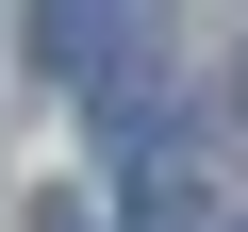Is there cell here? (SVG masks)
<instances>
[{"instance_id":"1","label":"cell","mask_w":248,"mask_h":232,"mask_svg":"<svg viewBox=\"0 0 248 232\" xmlns=\"http://www.w3.org/2000/svg\"><path fill=\"white\" fill-rule=\"evenodd\" d=\"M133 50H149V0H33V66H50V83L133 99Z\"/></svg>"},{"instance_id":"2","label":"cell","mask_w":248,"mask_h":232,"mask_svg":"<svg viewBox=\"0 0 248 232\" xmlns=\"http://www.w3.org/2000/svg\"><path fill=\"white\" fill-rule=\"evenodd\" d=\"M33 232H99V215H83V199H50V215H33Z\"/></svg>"}]
</instances>
